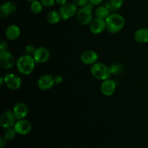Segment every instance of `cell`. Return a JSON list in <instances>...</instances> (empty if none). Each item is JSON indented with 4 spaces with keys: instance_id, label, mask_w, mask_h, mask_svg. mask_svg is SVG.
<instances>
[{
    "instance_id": "cell-1",
    "label": "cell",
    "mask_w": 148,
    "mask_h": 148,
    "mask_svg": "<svg viewBox=\"0 0 148 148\" xmlns=\"http://www.w3.org/2000/svg\"><path fill=\"white\" fill-rule=\"evenodd\" d=\"M36 63L33 56L23 54L16 61V67L20 74L23 75H29L34 70Z\"/></svg>"
},
{
    "instance_id": "cell-2",
    "label": "cell",
    "mask_w": 148,
    "mask_h": 148,
    "mask_svg": "<svg viewBox=\"0 0 148 148\" xmlns=\"http://www.w3.org/2000/svg\"><path fill=\"white\" fill-rule=\"evenodd\" d=\"M105 20L107 30L111 33H119L125 25V20L124 17L117 13L110 14Z\"/></svg>"
},
{
    "instance_id": "cell-3",
    "label": "cell",
    "mask_w": 148,
    "mask_h": 148,
    "mask_svg": "<svg viewBox=\"0 0 148 148\" xmlns=\"http://www.w3.org/2000/svg\"><path fill=\"white\" fill-rule=\"evenodd\" d=\"M90 73L95 79L102 81L109 79L111 75L109 66L101 62H96L92 65Z\"/></svg>"
},
{
    "instance_id": "cell-4",
    "label": "cell",
    "mask_w": 148,
    "mask_h": 148,
    "mask_svg": "<svg viewBox=\"0 0 148 148\" xmlns=\"http://www.w3.org/2000/svg\"><path fill=\"white\" fill-rule=\"evenodd\" d=\"M92 9L93 5L88 3L87 5L80 7L78 10L77 14V19L79 24L82 25H88L92 22Z\"/></svg>"
},
{
    "instance_id": "cell-5",
    "label": "cell",
    "mask_w": 148,
    "mask_h": 148,
    "mask_svg": "<svg viewBox=\"0 0 148 148\" xmlns=\"http://www.w3.org/2000/svg\"><path fill=\"white\" fill-rule=\"evenodd\" d=\"M78 12L77 6L73 2H66L60 6L59 12L62 20H69L77 15Z\"/></svg>"
},
{
    "instance_id": "cell-6",
    "label": "cell",
    "mask_w": 148,
    "mask_h": 148,
    "mask_svg": "<svg viewBox=\"0 0 148 148\" xmlns=\"http://www.w3.org/2000/svg\"><path fill=\"white\" fill-rule=\"evenodd\" d=\"M4 84L9 89L12 90H18L21 87V78L13 73H5L4 75Z\"/></svg>"
},
{
    "instance_id": "cell-7",
    "label": "cell",
    "mask_w": 148,
    "mask_h": 148,
    "mask_svg": "<svg viewBox=\"0 0 148 148\" xmlns=\"http://www.w3.org/2000/svg\"><path fill=\"white\" fill-rule=\"evenodd\" d=\"M16 121L17 119L14 116L13 111L7 110L1 114L0 119V126L1 128L7 130L11 127H14Z\"/></svg>"
},
{
    "instance_id": "cell-8",
    "label": "cell",
    "mask_w": 148,
    "mask_h": 148,
    "mask_svg": "<svg viewBox=\"0 0 148 148\" xmlns=\"http://www.w3.org/2000/svg\"><path fill=\"white\" fill-rule=\"evenodd\" d=\"M16 64L14 58L12 53L8 51H0V66L5 69H10Z\"/></svg>"
},
{
    "instance_id": "cell-9",
    "label": "cell",
    "mask_w": 148,
    "mask_h": 148,
    "mask_svg": "<svg viewBox=\"0 0 148 148\" xmlns=\"http://www.w3.org/2000/svg\"><path fill=\"white\" fill-rule=\"evenodd\" d=\"M14 128L17 134H20V135H27L31 132L32 124L30 121L25 120V119L17 120L14 126Z\"/></svg>"
},
{
    "instance_id": "cell-10",
    "label": "cell",
    "mask_w": 148,
    "mask_h": 148,
    "mask_svg": "<svg viewBox=\"0 0 148 148\" xmlns=\"http://www.w3.org/2000/svg\"><path fill=\"white\" fill-rule=\"evenodd\" d=\"M90 30L92 33L95 35L100 34L103 33L106 29V20L103 19L95 17L90 23Z\"/></svg>"
},
{
    "instance_id": "cell-11",
    "label": "cell",
    "mask_w": 148,
    "mask_h": 148,
    "mask_svg": "<svg viewBox=\"0 0 148 148\" xmlns=\"http://www.w3.org/2000/svg\"><path fill=\"white\" fill-rule=\"evenodd\" d=\"M116 89V83L113 79H109L103 81L101 85V91L105 96H111L114 95Z\"/></svg>"
},
{
    "instance_id": "cell-12",
    "label": "cell",
    "mask_w": 148,
    "mask_h": 148,
    "mask_svg": "<svg viewBox=\"0 0 148 148\" xmlns=\"http://www.w3.org/2000/svg\"><path fill=\"white\" fill-rule=\"evenodd\" d=\"M33 58L36 63L43 64L47 62L50 57V52L49 49H46V47H38L36 49L34 54H33Z\"/></svg>"
},
{
    "instance_id": "cell-13",
    "label": "cell",
    "mask_w": 148,
    "mask_h": 148,
    "mask_svg": "<svg viewBox=\"0 0 148 148\" xmlns=\"http://www.w3.org/2000/svg\"><path fill=\"white\" fill-rule=\"evenodd\" d=\"M98 55L92 50L84 51L80 56V60L84 64L92 65L98 61Z\"/></svg>"
},
{
    "instance_id": "cell-14",
    "label": "cell",
    "mask_w": 148,
    "mask_h": 148,
    "mask_svg": "<svg viewBox=\"0 0 148 148\" xmlns=\"http://www.w3.org/2000/svg\"><path fill=\"white\" fill-rule=\"evenodd\" d=\"M54 77L51 75H44L38 80V86L42 90H48L54 85Z\"/></svg>"
},
{
    "instance_id": "cell-15",
    "label": "cell",
    "mask_w": 148,
    "mask_h": 148,
    "mask_svg": "<svg viewBox=\"0 0 148 148\" xmlns=\"http://www.w3.org/2000/svg\"><path fill=\"white\" fill-rule=\"evenodd\" d=\"M12 111L17 120L24 119L28 114V107L24 103H17L14 105Z\"/></svg>"
},
{
    "instance_id": "cell-16",
    "label": "cell",
    "mask_w": 148,
    "mask_h": 148,
    "mask_svg": "<svg viewBox=\"0 0 148 148\" xmlns=\"http://www.w3.org/2000/svg\"><path fill=\"white\" fill-rule=\"evenodd\" d=\"M17 9V7L15 3L11 1H7L0 6V16L2 18L8 17L15 12Z\"/></svg>"
},
{
    "instance_id": "cell-17",
    "label": "cell",
    "mask_w": 148,
    "mask_h": 148,
    "mask_svg": "<svg viewBox=\"0 0 148 148\" xmlns=\"http://www.w3.org/2000/svg\"><path fill=\"white\" fill-rule=\"evenodd\" d=\"M21 30L17 25H10L7 27L5 31V36L8 40H15L20 37Z\"/></svg>"
},
{
    "instance_id": "cell-18",
    "label": "cell",
    "mask_w": 148,
    "mask_h": 148,
    "mask_svg": "<svg viewBox=\"0 0 148 148\" xmlns=\"http://www.w3.org/2000/svg\"><path fill=\"white\" fill-rule=\"evenodd\" d=\"M134 38L139 43H146L148 42V29L140 28L134 33Z\"/></svg>"
},
{
    "instance_id": "cell-19",
    "label": "cell",
    "mask_w": 148,
    "mask_h": 148,
    "mask_svg": "<svg viewBox=\"0 0 148 148\" xmlns=\"http://www.w3.org/2000/svg\"><path fill=\"white\" fill-rule=\"evenodd\" d=\"M61 20H62V19L61 17L59 11L57 12L56 10H51L46 14V20L50 24H57L61 21Z\"/></svg>"
},
{
    "instance_id": "cell-20",
    "label": "cell",
    "mask_w": 148,
    "mask_h": 148,
    "mask_svg": "<svg viewBox=\"0 0 148 148\" xmlns=\"http://www.w3.org/2000/svg\"><path fill=\"white\" fill-rule=\"evenodd\" d=\"M95 14L96 17L106 20L110 14V10H108V8L106 5L98 6L96 8V10H95Z\"/></svg>"
},
{
    "instance_id": "cell-21",
    "label": "cell",
    "mask_w": 148,
    "mask_h": 148,
    "mask_svg": "<svg viewBox=\"0 0 148 148\" xmlns=\"http://www.w3.org/2000/svg\"><path fill=\"white\" fill-rule=\"evenodd\" d=\"M43 4L40 2V1H38V0H35V1H31L30 4V10L34 14H40L43 10Z\"/></svg>"
},
{
    "instance_id": "cell-22",
    "label": "cell",
    "mask_w": 148,
    "mask_h": 148,
    "mask_svg": "<svg viewBox=\"0 0 148 148\" xmlns=\"http://www.w3.org/2000/svg\"><path fill=\"white\" fill-rule=\"evenodd\" d=\"M124 4V0H111L108 3V5H106L110 11L119 10Z\"/></svg>"
},
{
    "instance_id": "cell-23",
    "label": "cell",
    "mask_w": 148,
    "mask_h": 148,
    "mask_svg": "<svg viewBox=\"0 0 148 148\" xmlns=\"http://www.w3.org/2000/svg\"><path fill=\"white\" fill-rule=\"evenodd\" d=\"M17 134V132L15 131L14 127H11V128H9L6 130L4 134V137L7 140H13V139L15 137L16 134Z\"/></svg>"
},
{
    "instance_id": "cell-24",
    "label": "cell",
    "mask_w": 148,
    "mask_h": 148,
    "mask_svg": "<svg viewBox=\"0 0 148 148\" xmlns=\"http://www.w3.org/2000/svg\"><path fill=\"white\" fill-rule=\"evenodd\" d=\"M111 69V72L113 75H119L123 70V67L119 64H113L109 66Z\"/></svg>"
},
{
    "instance_id": "cell-25",
    "label": "cell",
    "mask_w": 148,
    "mask_h": 148,
    "mask_svg": "<svg viewBox=\"0 0 148 148\" xmlns=\"http://www.w3.org/2000/svg\"><path fill=\"white\" fill-rule=\"evenodd\" d=\"M36 48L33 45H27L25 48V54L30 55V56H33L35 51H36Z\"/></svg>"
},
{
    "instance_id": "cell-26",
    "label": "cell",
    "mask_w": 148,
    "mask_h": 148,
    "mask_svg": "<svg viewBox=\"0 0 148 148\" xmlns=\"http://www.w3.org/2000/svg\"><path fill=\"white\" fill-rule=\"evenodd\" d=\"M40 2L42 3L43 7H51L53 6L56 3L55 0H40Z\"/></svg>"
},
{
    "instance_id": "cell-27",
    "label": "cell",
    "mask_w": 148,
    "mask_h": 148,
    "mask_svg": "<svg viewBox=\"0 0 148 148\" xmlns=\"http://www.w3.org/2000/svg\"><path fill=\"white\" fill-rule=\"evenodd\" d=\"M72 2L75 3L77 7H84L89 3L88 0H72Z\"/></svg>"
},
{
    "instance_id": "cell-28",
    "label": "cell",
    "mask_w": 148,
    "mask_h": 148,
    "mask_svg": "<svg viewBox=\"0 0 148 148\" xmlns=\"http://www.w3.org/2000/svg\"><path fill=\"white\" fill-rule=\"evenodd\" d=\"M7 48H8V43L6 40H1V45H0V49H1V51H7Z\"/></svg>"
},
{
    "instance_id": "cell-29",
    "label": "cell",
    "mask_w": 148,
    "mask_h": 148,
    "mask_svg": "<svg viewBox=\"0 0 148 148\" xmlns=\"http://www.w3.org/2000/svg\"><path fill=\"white\" fill-rule=\"evenodd\" d=\"M54 82L55 84H57V85H60L61 83H62L63 82V77L60 75H58L54 77Z\"/></svg>"
},
{
    "instance_id": "cell-30",
    "label": "cell",
    "mask_w": 148,
    "mask_h": 148,
    "mask_svg": "<svg viewBox=\"0 0 148 148\" xmlns=\"http://www.w3.org/2000/svg\"><path fill=\"white\" fill-rule=\"evenodd\" d=\"M6 145H7V140L4 137H0V147H4L6 146Z\"/></svg>"
},
{
    "instance_id": "cell-31",
    "label": "cell",
    "mask_w": 148,
    "mask_h": 148,
    "mask_svg": "<svg viewBox=\"0 0 148 148\" xmlns=\"http://www.w3.org/2000/svg\"><path fill=\"white\" fill-rule=\"evenodd\" d=\"M89 1L90 4H91L92 5L95 6V5H98V4H101L103 0H88Z\"/></svg>"
},
{
    "instance_id": "cell-32",
    "label": "cell",
    "mask_w": 148,
    "mask_h": 148,
    "mask_svg": "<svg viewBox=\"0 0 148 148\" xmlns=\"http://www.w3.org/2000/svg\"><path fill=\"white\" fill-rule=\"evenodd\" d=\"M56 1V3L57 4H59V5L62 6L63 5V4H66V2H68V0H55Z\"/></svg>"
},
{
    "instance_id": "cell-33",
    "label": "cell",
    "mask_w": 148,
    "mask_h": 148,
    "mask_svg": "<svg viewBox=\"0 0 148 148\" xmlns=\"http://www.w3.org/2000/svg\"><path fill=\"white\" fill-rule=\"evenodd\" d=\"M4 76H2L0 77V85H4Z\"/></svg>"
},
{
    "instance_id": "cell-34",
    "label": "cell",
    "mask_w": 148,
    "mask_h": 148,
    "mask_svg": "<svg viewBox=\"0 0 148 148\" xmlns=\"http://www.w3.org/2000/svg\"><path fill=\"white\" fill-rule=\"evenodd\" d=\"M26 1H35V0H26Z\"/></svg>"
}]
</instances>
